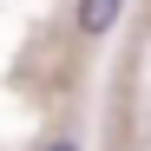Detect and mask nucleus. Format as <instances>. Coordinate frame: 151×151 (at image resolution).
Here are the masks:
<instances>
[{"instance_id": "1", "label": "nucleus", "mask_w": 151, "mask_h": 151, "mask_svg": "<svg viewBox=\"0 0 151 151\" xmlns=\"http://www.w3.org/2000/svg\"><path fill=\"white\" fill-rule=\"evenodd\" d=\"M118 13H125V0H79V7H72V27L79 33H112Z\"/></svg>"}, {"instance_id": "2", "label": "nucleus", "mask_w": 151, "mask_h": 151, "mask_svg": "<svg viewBox=\"0 0 151 151\" xmlns=\"http://www.w3.org/2000/svg\"><path fill=\"white\" fill-rule=\"evenodd\" d=\"M46 151H79V138H53V145H46Z\"/></svg>"}]
</instances>
